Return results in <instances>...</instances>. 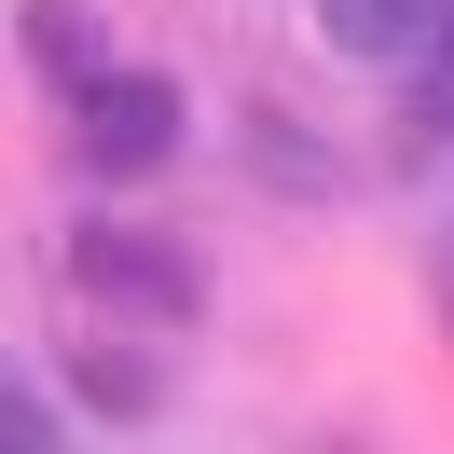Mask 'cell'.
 I'll return each mask as SVG.
<instances>
[{
    "label": "cell",
    "mask_w": 454,
    "mask_h": 454,
    "mask_svg": "<svg viewBox=\"0 0 454 454\" xmlns=\"http://www.w3.org/2000/svg\"><path fill=\"white\" fill-rule=\"evenodd\" d=\"M248 166H262V193H289V207H331V193H344L331 138H303L289 111H248Z\"/></svg>",
    "instance_id": "8992f818"
},
{
    "label": "cell",
    "mask_w": 454,
    "mask_h": 454,
    "mask_svg": "<svg viewBox=\"0 0 454 454\" xmlns=\"http://www.w3.org/2000/svg\"><path fill=\"white\" fill-rule=\"evenodd\" d=\"M56 276L83 289V317H138V331H193L207 317V262L179 234H152V221H69Z\"/></svg>",
    "instance_id": "6da1fadb"
},
{
    "label": "cell",
    "mask_w": 454,
    "mask_h": 454,
    "mask_svg": "<svg viewBox=\"0 0 454 454\" xmlns=\"http://www.w3.org/2000/svg\"><path fill=\"white\" fill-rule=\"evenodd\" d=\"M14 42H28V69L56 97H83L97 69H111V28H97V0H14Z\"/></svg>",
    "instance_id": "5b68a950"
},
{
    "label": "cell",
    "mask_w": 454,
    "mask_h": 454,
    "mask_svg": "<svg viewBox=\"0 0 454 454\" xmlns=\"http://www.w3.org/2000/svg\"><path fill=\"white\" fill-rule=\"evenodd\" d=\"M179 124H193V97L166 83V69H97L83 97H69V152H83V179H152L179 152Z\"/></svg>",
    "instance_id": "7a4b0ae2"
},
{
    "label": "cell",
    "mask_w": 454,
    "mask_h": 454,
    "mask_svg": "<svg viewBox=\"0 0 454 454\" xmlns=\"http://www.w3.org/2000/svg\"><path fill=\"white\" fill-rule=\"evenodd\" d=\"M56 386L83 399L97 427H152V413H166V372H152L138 344H111V331H69V358H56Z\"/></svg>",
    "instance_id": "3957f363"
},
{
    "label": "cell",
    "mask_w": 454,
    "mask_h": 454,
    "mask_svg": "<svg viewBox=\"0 0 454 454\" xmlns=\"http://www.w3.org/2000/svg\"><path fill=\"white\" fill-rule=\"evenodd\" d=\"M317 42L358 56V69H413L441 42V0H317Z\"/></svg>",
    "instance_id": "277c9868"
},
{
    "label": "cell",
    "mask_w": 454,
    "mask_h": 454,
    "mask_svg": "<svg viewBox=\"0 0 454 454\" xmlns=\"http://www.w3.org/2000/svg\"><path fill=\"white\" fill-rule=\"evenodd\" d=\"M441 303H454V262H441Z\"/></svg>",
    "instance_id": "9c48e42d"
},
{
    "label": "cell",
    "mask_w": 454,
    "mask_h": 454,
    "mask_svg": "<svg viewBox=\"0 0 454 454\" xmlns=\"http://www.w3.org/2000/svg\"><path fill=\"white\" fill-rule=\"evenodd\" d=\"M399 152H454V0H441V42L413 56V111H399Z\"/></svg>",
    "instance_id": "52a82bcc"
},
{
    "label": "cell",
    "mask_w": 454,
    "mask_h": 454,
    "mask_svg": "<svg viewBox=\"0 0 454 454\" xmlns=\"http://www.w3.org/2000/svg\"><path fill=\"white\" fill-rule=\"evenodd\" d=\"M56 441H69V413H56L14 358H0V454H56Z\"/></svg>",
    "instance_id": "ba28073f"
}]
</instances>
